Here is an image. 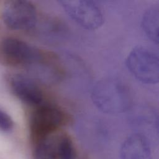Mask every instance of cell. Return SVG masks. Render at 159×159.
<instances>
[{"instance_id": "8", "label": "cell", "mask_w": 159, "mask_h": 159, "mask_svg": "<svg viewBox=\"0 0 159 159\" xmlns=\"http://www.w3.org/2000/svg\"><path fill=\"white\" fill-rule=\"evenodd\" d=\"M120 159H152L150 145L140 134H133L124 142L120 149Z\"/></svg>"}, {"instance_id": "12", "label": "cell", "mask_w": 159, "mask_h": 159, "mask_svg": "<svg viewBox=\"0 0 159 159\" xmlns=\"http://www.w3.org/2000/svg\"><path fill=\"white\" fill-rule=\"evenodd\" d=\"M14 123L12 117L5 111L0 109V130L9 132L14 127Z\"/></svg>"}, {"instance_id": "4", "label": "cell", "mask_w": 159, "mask_h": 159, "mask_svg": "<svg viewBox=\"0 0 159 159\" xmlns=\"http://www.w3.org/2000/svg\"><path fill=\"white\" fill-rule=\"evenodd\" d=\"M126 66L129 72L143 83L153 84L159 81L158 57L148 48H134L126 58Z\"/></svg>"}, {"instance_id": "1", "label": "cell", "mask_w": 159, "mask_h": 159, "mask_svg": "<svg viewBox=\"0 0 159 159\" xmlns=\"http://www.w3.org/2000/svg\"><path fill=\"white\" fill-rule=\"evenodd\" d=\"M91 99L100 111L108 114L125 112L131 107L133 102L128 86L112 78L99 81L92 89Z\"/></svg>"}, {"instance_id": "9", "label": "cell", "mask_w": 159, "mask_h": 159, "mask_svg": "<svg viewBox=\"0 0 159 159\" xmlns=\"http://www.w3.org/2000/svg\"><path fill=\"white\" fill-rule=\"evenodd\" d=\"M61 134L57 131L35 142L34 159H58Z\"/></svg>"}, {"instance_id": "3", "label": "cell", "mask_w": 159, "mask_h": 159, "mask_svg": "<svg viewBox=\"0 0 159 159\" xmlns=\"http://www.w3.org/2000/svg\"><path fill=\"white\" fill-rule=\"evenodd\" d=\"M1 50L7 59L23 65L29 70L44 65L53 57L50 53L14 37L4 39L1 44Z\"/></svg>"}, {"instance_id": "5", "label": "cell", "mask_w": 159, "mask_h": 159, "mask_svg": "<svg viewBox=\"0 0 159 159\" xmlns=\"http://www.w3.org/2000/svg\"><path fill=\"white\" fill-rule=\"evenodd\" d=\"M2 17L6 26L13 30H31L38 24L35 6L25 0L7 1L2 8Z\"/></svg>"}, {"instance_id": "7", "label": "cell", "mask_w": 159, "mask_h": 159, "mask_svg": "<svg viewBox=\"0 0 159 159\" xmlns=\"http://www.w3.org/2000/svg\"><path fill=\"white\" fill-rule=\"evenodd\" d=\"M10 84L15 96L24 103L37 107L44 102L43 91L30 77L15 74L11 78Z\"/></svg>"}, {"instance_id": "11", "label": "cell", "mask_w": 159, "mask_h": 159, "mask_svg": "<svg viewBox=\"0 0 159 159\" xmlns=\"http://www.w3.org/2000/svg\"><path fill=\"white\" fill-rule=\"evenodd\" d=\"M76 152L71 138L62 133L58 150V159H76Z\"/></svg>"}, {"instance_id": "10", "label": "cell", "mask_w": 159, "mask_h": 159, "mask_svg": "<svg viewBox=\"0 0 159 159\" xmlns=\"http://www.w3.org/2000/svg\"><path fill=\"white\" fill-rule=\"evenodd\" d=\"M158 7L153 6L144 14L142 26L146 35L153 42L158 43Z\"/></svg>"}, {"instance_id": "2", "label": "cell", "mask_w": 159, "mask_h": 159, "mask_svg": "<svg viewBox=\"0 0 159 159\" xmlns=\"http://www.w3.org/2000/svg\"><path fill=\"white\" fill-rule=\"evenodd\" d=\"M69 116L61 107L47 102L37 106L30 119V132L34 143L58 131L68 122Z\"/></svg>"}, {"instance_id": "6", "label": "cell", "mask_w": 159, "mask_h": 159, "mask_svg": "<svg viewBox=\"0 0 159 159\" xmlns=\"http://www.w3.org/2000/svg\"><path fill=\"white\" fill-rule=\"evenodd\" d=\"M61 6L68 15L79 25L87 30L99 28L104 20L99 7L93 1L86 0H62Z\"/></svg>"}]
</instances>
